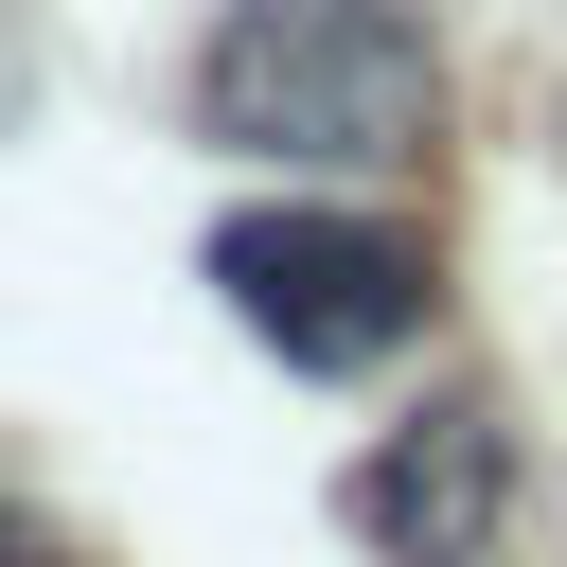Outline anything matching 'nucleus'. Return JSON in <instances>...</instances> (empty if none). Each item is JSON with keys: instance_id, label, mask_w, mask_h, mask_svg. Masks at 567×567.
<instances>
[{"instance_id": "1", "label": "nucleus", "mask_w": 567, "mask_h": 567, "mask_svg": "<svg viewBox=\"0 0 567 567\" xmlns=\"http://www.w3.org/2000/svg\"><path fill=\"white\" fill-rule=\"evenodd\" d=\"M195 124L284 177H390L443 124V53L408 0H230L195 53Z\"/></svg>"}, {"instance_id": "4", "label": "nucleus", "mask_w": 567, "mask_h": 567, "mask_svg": "<svg viewBox=\"0 0 567 567\" xmlns=\"http://www.w3.org/2000/svg\"><path fill=\"white\" fill-rule=\"evenodd\" d=\"M0 567H106V549H89V532H53V514L0 478Z\"/></svg>"}, {"instance_id": "2", "label": "nucleus", "mask_w": 567, "mask_h": 567, "mask_svg": "<svg viewBox=\"0 0 567 567\" xmlns=\"http://www.w3.org/2000/svg\"><path fill=\"white\" fill-rule=\"evenodd\" d=\"M213 301L284 354V372H390L425 337V248L390 213H337V195H284V213H230L213 230Z\"/></svg>"}, {"instance_id": "3", "label": "nucleus", "mask_w": 567, "mask_h": 567, "mask_svg": "<svg viewBox=\"0 0 567 567\" xmlns=\"http://www.w3.org/2000/svg\"><path fill=\"white\" fill-rule=\"evenodd\" d=\"M496 514H514V425H496L478 390L408 408V425L354 461V532H372L390 567H478V549H496Z\"/></svg>"}]
</instances>
